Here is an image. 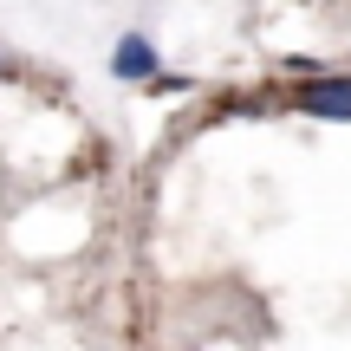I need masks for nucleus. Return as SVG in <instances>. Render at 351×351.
<instances>
[{"mask_svg":"<svg viewBox=\"0 0 351 351\" xmlns=\"http://www.w3.org/2000/svg\"><path fill=\"white\" fill-rule=\"evenodd\" d=\"M7 78H13V59H0V85H7Z\"/></svg>","mask_w":351,"mask_h":351,"instance_id":"obj_3","label":"nucleus"},{"mask_svg":"<svg viewBox=\"0 0 351 351\" xmlns=\"http://www.w3.org/2000/svg\"><path fill=\"white\" fill-rule=\"evenodd\" d=\"M156 65H163V52H156L143 33H124V39L111 46V78H124V85H150Z\"/></svg>","mask_w":351,"mask_h":351,"instance_id":"obj_2","label":"nucleus"},{"mask_svg":"<svg viewBox=\"0 0 351 351\" xmlns=\"http://www.w3.org/2000/svg\"><path fill=\"white\" fill-rule=\"evenodd\" d=\"M293 111L351 124V72H319V78H306V85L293 91Z\"/></svg>","mask_w":351,"mask_h":351,"instance_id":"obj_1","label":"nucleus"}]
</instances>
